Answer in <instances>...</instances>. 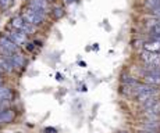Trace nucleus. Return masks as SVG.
<instances>
[{
    "instance_id": "nucleus-1",
    "label": "nucleus",
    "mask_w": 160,
    "mask_h": 133,
    "mask_svg": "<svg viewBox=\"0 0 160 133\" xmlns=\"http://www.w3.org/2000/svg\"><path fill=\"white\" fill-rule=\"evenodd\" d=\"M45 15L46 14L41 13V11L35 10V8H32V7H29V6H27V7L22 8V14H21V17H22L28 24L36 26V25H42V24H43Z\"/></svg>"
},
{
    "instance_id": "nucleus-2",
    "label": "nucleus",
    "mask_w": 160,
    "mask_h": 133,
    "mask_svg": "<svg viewBox=\"0 0 160 133\" xmlns=\"http://www.w3.org/2000/svg\"><path fill=\"white\" fill-rule=\"evenodd\" d=\"M17 50H18V46L15 45L13 40H10L6 35L0 38V54L4 58H8L11 54L17 53Z\"/></svg>"
},
{
    "instance_id": "nucleus-3",
    "label": "nucleus",
    "mask_w": 160,
    "mask_h": 133,
    "mask_svg": "<svg viewBox=\"0 0 160 133\" xmlns=\"http://www.w3.org/2000/svg\"><path fill=\"white\" fill-rule=\"evenodd\" d=\"M11 26H13L14 29L20 31V32L25 33V35H31V33H33V31H35V26L28 24L22 17H21V15L11 20Z\"/></svg>"
},
{
    "instance_id": "nucleus-4",
    "label": "nucleus",
    "mask_w": 160,
    "mask_h": 133,
    "mask_svg": "<svg viewBox=\"0 0 160 133\" xmlns=\"http://www.w3.org/2000/svg\"><path fill=\"white\" fill-rule=\"evenodd\" d=\"M141 60L145 63V65H160V54L158 53L143 50L141 53Z\"/></svg>"
},
{
    "instance_id": "nucleus-5",
    "label": "nucleus",
    "mask_w": 160,
    "mask_h": 133,
    "mask_svg": "<svg viewBox=\"0 0 160 133\" xmlns=\"http://www.w3.org/2000/svg\"><path fill=\"white\" fill-rule=\"evenodd\" d=\"M6 36H7L10 40H13V42L15 43V45H24V43L27 42V35L22 32H20V31L17 29H8L7 32H6Z\"/></svg>"
},
{
    "instance_id": "nucleus-6",
    "label": "nucleus",
    "mask_w": 160,
    "mask_h": 133,
    "mask_svg": "<svg viewBox=\"0 0 160 133\" xmlns=\"http://www.w3.org/2000/svg\"><path fill=\"white\" fill-rule=\"evenodd\" d=\"M28 6L35 10L46 14L49 11V3L48 0H28Z\"/></svg>"
},
{
    "instance_id": "nucleus-7",
    "label": "nucleus",
    "mask_w": 160,
    "mask_h": 133,
    "mask_svg": "<svg viewBox=\"0 0 160 133\" xmlns=\"http://www.w3.org/2000/svg\"><path fill=\"white\" fill-rule=\"evenodd\" d=\"M8 60H10V63L13 64L14 68H22L24 64H25V58H24V55L20 54V53L11 54L10 57H8Z\"/></svg>"
},
{
    "instance_id": "nucleus-8",
    "label": "nucleus",
    "mask_w": 160,
    "mask_h": 133,
    "mask_svg": "<svg viewBox=\"0 0 160 133\" xmlns=\"http://www.w3.org/2000/svg\"><path fill=\"white\" fill-rule=\"evenodd\" d=\"M143 82L155 88H160V75H155V74H146L143 75Z\"/></svg>"
},
{
    "instance_id": "nucleus-9",
    "label": "nucleus",
    "mask_w": 160,
    "mask_h": 133,
    "mask_svg": "<svg viewBox=\"0 0 160 133\" xmlns=\"http://www.w3.org/2000/svg\"><path fill=\"white\" fill-rule=\"evenodd\" d=\"M143 49L146 51H152V53H158L160 54V42L158 40H150V42H146L143 45Z\"/></svg>"
},
{
    "instance_id": "nucleus-10",
    "label": "nucleus",
    "mask_w": 160,
    "mask_h": 133,
    "mask_svg": "<svg viewBox=\"0 0 160 133\" xmlns=\"http://www.w3.org/2000/svg\"><path fill=\"white\" fill-rule=\"evenodd\" d=\"M14 118V112L11 110H2L0 111V122L2 123H8Z\"/></svg>"
},
{
    "instance_id": "nucleus-11",
    "label": "nucleus",
    "mask_w": 160,
    "mask_h": 133,
    "mask_svg": "<svg viewBox=\"0 0 160 133\" xmlns=\"http://www.w3.org/2000/svg\"><path fill=\"white\" fill-rule=\"evenodd\" d=\"M11 97H13V94H11L10 89L6 88V86H0V101L10 100Z\"/></svg>"
},
{
    "instance_id": "nucleus-12",
    "label": "nucleus",
    "mask_w": 160,
    "mask_h": 133,
    "mask_svg": "<svg viewBox=\"0 0 160 133\" xmlns=\"http://www.w3.org/2000/svg\"><path fill=\"white\" fill-rule=\"evenodd\" d=\"M0 68H2V69H4V71H7V72H11L14 67H13V64L10 63V60H8V58L2 57V58H0Z\"/></svg>"
},
{
    "instance_id": "nucleus-13",
    "label": "nucleus",
    "mask_w": 160,
    "mask_h": 133,
    "mask_svg": "<svg viewBox=\"0 0 160 133\" xmlns=\"http://www.w3.org/2000/svg\"><path fill=\"white\" fill-rule=\"evenodd\" d=\"M145 7L149 11H153L160 7V0H145Z\"/></svg>"
},
{
    "instance_id": "nucleus-14",
    "label": "nucleus",
    "mask_w": 160,
    "mask_h": 133,
    "mask_svg": "<svg viewBox=\"0 0 160 133\" xmlns=\"http://www.w3.org/2000/svg\"><path fill=\"white\" fill-rule=\"evenodd\" d=\"M14 0H0V8L2 10H8L13 6Z\"/></svg>"
},
{
    "instance_id": "nucleus-15",
    "label": "nucleus",
    "mask_w": 160,
    "mask_h": 133,
    "mask_svg": "<svg viewBox=\"0 0 160 133\" xmlns=\"http://www.w3.org/2000/svg\"><path fill=\"white\" fill-rule=\"evenodd\" d=\"M53 15H54V18H61L64 15V10L61 7H56L53 10Z\"/></svg>"
},
{
    "instance_id": "nucleus-16",
    "label": "nucleus",
    "mask_w": 160,
    "mask_h": 133,
    "mask_svg": "<svg viewBox=\"0 0 160 133\" xmlns=\"http://www.w3.org/2000/svg\"><path fill=\"white\" fill-rule=\"evenodd\" d=\"M150 32H152V35H160V21L150 28Z\"/></svg>"
},
{
    "instance_id": "nucleus-17",
    "label": "nucleus",
    "mask_w": 160,
    "mask_h": 133,
    "mask_svg": "<svg viewBox=\"0 0 160 133\" xmlns=\"http://www.w3.org/2000/svg\"><path fill=\"white\" fill-rule=\"evenodd\" d=\"M152 40H158V42H160V35H152Z\"/></svg>"
},
{
    "instance_id": "nucleus-18",
    "label": "nucleus",
    "mask_w": 160,
    "mask_h": 133,
    "mask_svg": "<svg viewBox=\"0 0 160 133\" xmlns=\"http://www.w3.org/2000/svg\"><path fill=\"white\" fill-rule=\"evenodd\" d=\"M64 2H66V3H74L75 0H64Z\"/></svg>"
},
{
    "instance_id": "nucleus-19",
    "label": "nucleus",
    "mask_w": 160,
    "mask_h": 133,
    "mask_svg": "<svg viewBox=\"0 0 160 133\" xmlns=\"http://www.w3.org/2000/svg\"><path fill=\"white\" fill-rule=\"evenodd\" d=\"M118 133H127V132H118Z\"/></svg>"
},
{
    "instance_id": "nucleus-20",
    "label": "nucleus",
    "mask_w": 160,
    "mask_h": 133,
    "mask_svg": "<svg viewBox=\"0 0 160 133\" xmlns=\"http://www.w3.org/2000/svg\"><path fill=\"white\" fill-rule=\"evenodd\" d=\"M0 72H2V68H0Z\"/></svg>"
},
{
    "instance_id": "nucleus-21",
    "label": "nucleus",
    "mask_w": 160,
    "mask_h": 133,
    "mask_svg": "<svg viewBox=\"0 0 160 133\" xmlns=\"http://www.w3.org/2000/svg\"><path fill=\"white\" fill-rule=\"evenodd\" d=\"M48 2H50V0H48Z\"/></svg>"
}]
</instances>
